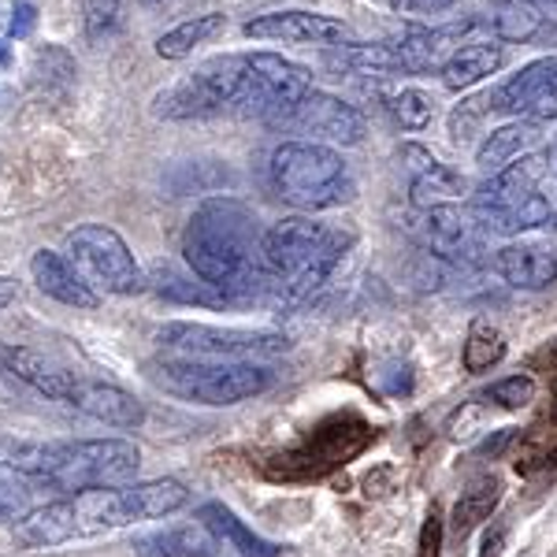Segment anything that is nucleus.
I'll use <instances>...</instances> for the list:
<instances>
[{"label": "nucleus", "instance_id": "14", "mask_svg": "<svg viewBox=\"0 0 557 557\" xmlns=\"http://www.w3.org/2000/svg\"><path fill=\"white\" fill-rule=\"evenodd\" d=\"M424 242L435 257L454 264H480L483 260V227L461 205H438L424 212Z\"/></svg>", "mask_w": 557, "mask_h": 557}, {"label": "nucleus", "instance_id": "44", "mask_svg": "<svg viewBox=\"0 0 557 557\" xmlns=\"http://www.w3.org/2000/svg\"><path fill=\"white\" fill-rule=\"evenodd\" d=\"M15 298H20V278L15 275H0V309H8Z\"/></svg>", "mask_w": 557, "mask_h": 557}, {"label": "nucleus", "instance_id": "29", "mask_svg": "<svg viewBox=\"0 0 557 557\" xmlns=\"http://www.w3.org/2000/svg\"><path fill=\"white\" fill-rule=\"evenodd\" d=\"M338 64L357 71V75H375V78H394V75H409L401 64L398 49L394 45H346L338 52Z\"/></svg>", "mask_w": 557, "mask_h": 557}, {"label": "nucleus", "instance_id": "5", "mask_svg": "<svg viewBox=\"0 0 557 557\" xmlns=\"http://www.w3.org/2000/svg\"><path fill=\"white\" fill-rule=\"evenodd\" d=\"M349 246H354L349 231L320 223L312 215H286L272 223L264 235V268L272 290L290 301L312 298L335 275Z\"/></svg>", "mask_w": 557, "mask_h": 557}, {"label": "nucleus", "instance_id": "26", "mask_svg": "<svg viewBox=\"0 0 557 557\" xmlns=\"http://www.w3.org/2000/svg\"><path fill=\"white\" fill-rule=\"evenodd\" d=\"M502 502V480L498 475H480V480H472L469 487L461 491V498H457L454 506V517H450V532L457 539L472 535L475 528L487 520L494 509H498Z\"/></svg>", "mask_w": 557, "mask_h": 557}, {"label": "nucleus", "instance_id": "23", "mask_svg": "<svg viewBox=\"0 0 557 557\" xmlns=\"http://www.w3.org/2000/svg\"><path fill=\"white\" fill-rule=\"evenodd\" d=\"M539 138H543L539 123L513 120V123H506V127L491 131L487 138L480 141V149H475V164H480L487 175H498L502 168H509L513 160L528 157V149L539 146Z\"/></svg>", "mask_w": 557, "mask_h": 557}, {"label": "nucleus", "instance_id": "19", "mask_svg": "<svg viewBox=\"0 0 557 557\" xmlns=\"http://www.w3.org/2000/svg\"><path fill=\"white\" fill-rule=\"evenodd\" d=\"M401 160L409 164L412 172V205L417 209H438V205H457V197H465L469 190V183H465V175H457L454 168H446L443 160H435L428 149L420 146H406L401 149Z\"/></svg>", "mask_w": 557, "mask_h": 557}, {"label": "nucleus", "instance_id": "2", "mask_svg": "<svg viewBox=\"0 0 557 557\" xmlns=\"http://www.w3.org/2000/svg\"><path fill=\"white\" fill-rule=\"evenodd\" d=\"M264 235L268 227L246 201L209 197L186 220L183 260L223 301H249L272 290L264 268Z\"/></svg>", "mask_w": 557, "mask_h": 557}, {"label": "nucleus", "instance_id": "1", "mask_svg": "<svg viewBox=\"0 0 557 557\" xmlns=\"http://www.w3.org/2000/svg\"><path fill=\"white\" fill-rule=\"evenodd\" d=\"M312 71L278 52H223L190 75L160 89L152 112L160 120H212V115H257L283 123V115L312 94Z\"/></svg>", "mask_w": 557, "mask_h": 557}, {"label": "nucleus", "instance_id": "31", "mask_svg": "<svg viewBox=\"0 0 557 557\" xmlns=\"http://www.w3.org/2000/svg\"><path fill=\"white\" fill-rule=\"evenodd\" d=\"M502 357H506V338H502V331L487 320H475L469 338H465V349H461L465 372H472V375L491 372Z\"/></svg>", "mask_w": 557, "mask_h": 557}, {"label": "nucleus", "instance_id": "34", "mask_svg": "<svg viewBox=\"0 0 557 557\" xmlns=\"http://www.w3.org/2000/svg\"><path fill=\"white\" fill-rule=\"evenodd\" d=\"M78 4H83L86 38L94 45L108 41L123 26V4H120V0H78Z\"/></svg>", "mask_w": 557, "mask_h": 557}, {"label": "nucleus", "instance_id": "12", "mask_svg": "<svg viewBox=\"0 0 557 557\" xmlns=\"http://www.w3.org/2000/svg\"><path fill=\"white\" fill-rule=\"evenodd\" d=\"M278 127L298 131L305 134L301 141H320V146H361L364 115L354 104H346L343 97L312 89L283 115Z\"/></svg>", "mask_w": 557, "mask_h": 557}, {"label": "nucleus", "instance_id": "13", "mask_svg": "<svg viewBox=\"0 0 557 557\" xmlns=\"http://www.w3.org/2000/svg\"><path fill=\"white\" fill-rule=\"evenodd\" d=\"M491 112L513 115L528 123L557 120V52L524 64L491 94Z\"/></svg>", "mask_w": 557, "mask_h": 557}, {"label": "nucleus", "instance_id": "47", "mask_svg": "<svg viewBox=\"0 0 557 557\" xmlns=\"http://www.w3.org/2000/svg\"><path fill=\"white\" fill-rule=\"evenodd\" d=\"M550 424H557V386H554V401H550Z\"/></svg>", "mask_w": 557, "mask_h": 557}, {"label": "nucleus", "instance_id": "43", "mask_svg": "<svg viewBox=\"0 0 557 557\" xmlns=\"http://www.w3.org/2000/svg\"><path fill=\"white\" fill-rule=\"evenodd\" d=\"M502 546H506V532H502V528H494V532L483 535L480 557H502Z\"/></svg>", "mask_w": 557, "mask_h": 557}, {"label": "nucleus", "instance_id": "27", "mask_svg": "<svg viewBox=\"0 0 557 557\" xmlns=\"http://www.w3.org/2000/svg\"><path fill=\"white\" fill-rule=\"evenodd\" d=\"M491 30L494 41H509V45H524L543 30L546 15L535 0H498V8L491 12Z\"/></svg>", "mask_w": 557, "mask_h": 557}, {"label": "nucleus", "instance_id": "25", "mask_svg": "<svg viewBox=\"0 0 557 557\" xmlns=\"http://www.w3.org/2000/svg\"><path fill=\"white\" fill-rule=\"evenodd\" d=\"M134 550H138V557H215L220 543L197 520V524H178V528H164V532L141 535L134 543Z\"/></svg>", "mask_w": 557, "mask_h": 557}, {"label": "nucleus", "instance_id": "46", "mask_svg": "<svg viewBox=\"0 0 557 557\" xmlns=\"http://www.w3.org/2000/svg\"><path fill=\"white\" fill-rule=\"evenodd\" d=\"M8 60H12V52H8V45H4V41H0V67H4V64H8Z\"/></svg>", "mask_w": 557, "mask_h": 557}, {"label": "nucleus", "instance_id": "28", "mask_svg": "<svg viewBox=\"0 0 557 557\" xmlns=\"http://www.w3.org/2000/svg\"><path fill=\"white\" fill-rule=\"evenodd\" d=\"M223 26H227V15L223 12L194 15V20L178 23L175 30H168L164 38L157 41V57L160 60H186L197 45H209L215 34H223Z\"/></svg>", "mask_w": 557, "mask_h": 557}, {"label": "nucleus", "instance_id": "35", "mask_svg": "<svg viewBox=\"0 0 557 557\" xmlns=\"http://www.w3.org/2000/svg\"><path fill=\"white\" fill-rule=\"evenodd\" d=\"M34 75L45 86H71L75 83V60L60 45H45V49L34 52Z\"/></svg>", "mask_w": 557, "mask_h": 557}, {"label": "nucleus", "instance_id": "45", "mask_svg": "<svg viewBox=\"0 0 557 557\" xmlns=\"http://www.w3.org/2000/svg\"><path fill=\"white\" fill-rule=\"evenodd\" d=\"M12 4L15 0H0V26H8V20H12Z\"/></svg>", "mask_w": 557, "mask_h": 557}, {"label": "nucleus", "instance_id": "4", "mask_svg": "<svg viewBox=\"0 0 557 557\" xmlns=\"http://www.w3.org/2000/svg\"><path fill=\"white\" fill-rule=\"evenodd\" d=\"M8 465L38 487L67 494L131 487L141 469V450L127 438H67V443H23Z\"/></svg>", "mask_w": 557, "mask_h": 557}, {"label": "nucleus", "instance_id": "49", "mask_svg": "<svg viewBox=\"0 0 557 557\" xmlns=\"http://www.w3.org/2000/svg\"><path fill=\"white\" fill-rule=\"evenodd\" d=\"M554 231H557V212H554Z\"/></svg>", "mask_w": 557, "mask_h": 557}, {"label": "nucleus", "instance_id": "8", "mask_svg": "<svg viewBox=\"0 0 557 557\" xmlns=\"http://www.w3.org/2000/svg\"><path fill=\"white\" fill-rule=\"evenodd\" d=\"M546 175L543 152H528L491 175L480 190L472 194L469 212L483 231L491 235H520V231L543 227L550 220V201L539 194V183Z\"/></svg>", "mask_w": 557, "mask_h": 557}, {"label": "nucleus", "instance_id": "21", "mask_svg": "<svg viewBox=\"0 0 557 557\" xmlns=\"http://www.w3.org/2000/svg\"><path fill=\"white\" fill-rule=\"evenodd\" d=\"M78 412H86V417L101 420L108 428H123V431H134L146 424V406H141L134 394L120 391V386L112 383H78L75 391V401H71Z\"/></svg>", "mask_w": 557, "mask_h": 557}, {"label": "nucleus", "instance_id": "6", "mask_svg": "<svg viewBox=\"0 0 557 557\" xmlns=\"http://www.w3.org/2000/svg\"><path fill=\"white\" fill-rule=\"evenodd\" d=\"M272 186L286 205L301 212H327L349 205L357 194L354 172L335 146L290 138L272 152Z\"/></svg>", "mask_w": 557, "mask_h": 557}, {"label": "nucleus", "instance_id": "41", "mask_svg": "<svg viewBox=\"0 0 557 557\" xmlns=\"http://www.w3.org/2000/svg\"><path fill=\"white\" fill-rule=\"evenodd\" d=\"M386 4L401 15H438V12H450L457 0H386Z\"/></svg>", "mask_w": 557, "mask_h": 557}, {"label": "nucleus", "instance_id": "17", "mask_svg": "<svg viewBox=\"0 0 557 557\" xmlns=\"http://www.w3.org/2000/svg\"><path fill=\"white\" fill-rule=\"evenodd\" d=\"M475 20L454 23V26H409L398 41H391L398 49L401 64L409 75H428V71H443L446 60L461 49L465 30H472Z\"/></svg>", "mask_w": 557, "mask_h": 557}, {"label": "nucleus", "instance_id": "36", "mask_svg": "<svg viewBox=\"0 0 557 557\" xmlns=\"http://www.w3.org/2000/svg\"><path fill=\"white\" fill-rule=\"evenodd\" d=\"M483 398L494 401V406H502V409H524L535 401V380L532 375H509V380L491 383Z\"/></svg>", "mask_w": 557, "mask_h": 557}, {"label": "nucleus", "instance_id": "32", "mask_svg": "<svg viewBox=\"0 0 557 557\" xmlns=\"http://www.w3.org/2000/svg\"><path fill=\"white\" fill-rule=\"evenodd\" d=\"M386 108H391L394 123L401 131H424L435 115V101L424 94V89H398V94L386 97Z\"/></svg>", "mask_w": 557, "mask_h": 557}, {"label": "nucleus", "instance_id": "50", "mask_svg": "<svg viewBox=\"0 0 557 557\" xmlns=\"http://www.w3.org/2000/svg\"><path fill=\"white\" fill-rule=\"evenodd\" d=\"M550 4H554V8H557V0H550Z\"/></svg>", "mask_w": 557, "mask_h": 557}, {"label": "nucleus", "instance_id": "30", "mask_svg": "<svg viewBox=\"0 0 557 557\" xmlns=\"http://www.w3.org/2000/svg\"><path fill=\"white\" fill-rule=\"evenodd\" d=\"M34 487L30 475L0 461V524H23L34 513Z\"/></svg>", "mask_w": 557, "mask_h": 557}, {"label": "nucleus", "instance_id": "20", "mask_svg": "<svg viewBox=\"0 0 557 557\" xmlns=\"http://www.w3.org/2000/svg\"><path fill=\"white\" fill-rule=\"evenodd\" d=\"M494 272L517 290H546L557 283V253L543 242H509L494 253Z\"/></svg>", "mask_w": 557, "mask_h": 557}, {"label": "nucleus", "instance_id": "37", "mask_svg": "<svg viewBox=\"0 0 557 557\" xmlns=\"http://www.w3.org/2000/svg\"><path fill=\"white\" fill-rule=\"evenodd\" d=\"M557 461V446L546 443V435H528L520 438V450H517V472L532 475L539 469H546V465Z\"/></svg>", "mask_w": 557, "mask_h": 557}, {"label": "nucleus", "instance_id": "10", "mask_svg": "<svg viewBox=\"0 0 557 557\" xmlns=\"http://www.w3.org/2000/svg\"><path fill=\"white\" fill-rule=\"evenodd\" d=\"M157 343L178 354L212 357V361H257V357H283L294 343L283 331H249V327H212V323L172 320L157 327Z\"/></svg>", "mask_w": 557, "mask_h": 557}, {"label": "nucleus", "instance_id": "15", "mask_svg": "<svg viewBox=\"0 0 557 557\" xmlns=\"http://www.w3.org/2000/svg\"><path fill=\"white\" fill-rule=\"evenodd\" d=\"M253 41H283V45H338L346 38V23L320 12H268L242 26Z\"/></svg>", "mask_w": 557, "mask_h": 557}, {"label": "nucleus", "instance_id": "11", "mask_svg": "<svg viewBox=\"0 0 557 557\" xmlns=\"http://www.w3.org/2000/svg\"><path fill=\"white\" fill-rule=\"evenodd\" d=\"M368 443H372V428L357 412H343V417H331L327 424H320L309 443L298 446L294 454L278 457L283 465L275 469V475H286V480H320V475L354 461L357 454H364Z\"/></svg>", "mask_w": 557, "mask_h": 557}, {"label": "nucleus", "instance_id": "40", "mask_svg": "<svg viewBox=\"0 0 557 557\" xmlns=\"http://www.w3.org/2000/svg\"><path fill=\"white\" fill-rule=\"evenodd\" d=\"M443 535H446L443 513H438V509L431 506L424 528H420V557H438V550H443Z\"/></svg>", "mask_w": 557, "mask_h": 557}, {"label": "nucleus", "instance_id": "7", "mask_svg": "<svg viewBox=\"0 0 557 557\" xmlns=\"http://www.w3.org/2000/svg\"><path fill=\"white\" fill-rule=\"evenodd\" d=\"M149 375L157 386L197 406H238L272 391L275 372L253 361H205V357H172L152 361Z\"/></svg>", "mask_w": 557, "mask_h": 557}, {"label": "nucleus", "instance_id": "33", "mask_svg": "<svg viewBox=\"0 0 557 557\" xmlns=\"http://www.w3.org/2000/svg\"><path fill=\"white\" fill-rule=\"evenodd\" d=\"M157 290L164 294V298L186 301V305H220L223 301L220 294H215L212 286H205L194 272L190 275H175L168 264L157 268Z\"/></svg>", "mask_w": 557, "mask_h": 557}, {"label": "nucleus", "instance_id": "18", "mask_svg": "<svg viewBox=\"0 0 557 557\" xmlns=\"http://www.w3.org/2000/svg\"><path fill=\"white\" fill-rule=\"evenodd\" d=\"M30 275L45 298H52L60 305H71V309H97V305H101V294H97L83 278V272H78L64 253H57V249H38V253L30 257Z\"/></svg>", "mask_w": 557, "mask_h": 557}, {"label": "nucleus", "instance_id": "3", "mask_svg": "<svg viewBox=\"0 0 557 557\" xmlns=\"http://www.w3.org/2000/svg\"><path fill=\"white\" fill-rule=\"evenodd\" d=\"M186 498L190 491L178 480H146L131 483V487L67 494V498L34 509L23 524H15V543L26 550H45V546H64L75 539H94L138 524V520L172 517L175 509L186 506Z\"/></svg>", "mask_w": 557, "mask_h": 557}, {"label": "nucleus", "instance_id": "38", "mask_svg": "<svg viewBox=\"0 0 557 557\" xmlns=\"http://www.w3.org/2000/svg\"><path fill=\"white\" fill-rule=\"evenodd\" d=\"M34 26H38V4L34 0H15L12 4V20H8L4 34L15 41H26L34 34Z\"/></svg>", "mask_w": 557, "mask_h": 557}, {"label": "nucleus", "instance_id": "22", "mask_svg": "<svg viewBox=\"0 0 557 557\" xmlns=\"http://www.w3.org/2000/svg\"><path fill=\"white\" fill-rule=\"evenodd\" d=\"M502 64H506L502 41H469L446 60V67L438 71V75H443L446 89H472V86H480L483 78L498 75Z\"/></svg>", "mask_w": 557, "mask_h": 557}, {"label": "nucleus", "instance_id": "42", "mask_svg": "<svg viewBox=\"0 0 557 557\" xmlns=\"http://www.w3.org/2000/svg\"><path fill=\"white\" fill-rule=\"evenodd\" d=\"M513 443H517V428H502L498 435L487 438V443L480 446V454H483V457H502Z\"/></svg>", "mask_w": 557, "mask_h": 557}, {"label": "nucleus", "instance_id": "24", "mask_svg": "<svg viewBox=\"0 0 557 557\" xmlns=\"http://www.w3.org/2000/svg\"><path fill=\"white\" fill-rule=\"evenodd\" d=\"M197 520L215 535V543L231 546V550L242 557H278V546L268 543V539H260L253 528L242 524L223 502H205V506L197 509Z\"/></svg>", "mask_w": 557, "mask_h": 557}, {"label": "nucleus", "instance_id": "39", "mask_svg": "<svg viewBox=\"0 0 557 557\" xmlns=\"http://www.w3.org/2000/svg\"><path fill=\"white\" fill-rule=\"evenodd\" d=\"M483 112H491V97H475V101H465L457 112L450 115V131H454V138L461 141V138H469V131H472V123L480 120Z\"/></svg>", "mask_w": 557, "mask_h": 557}, {"label": "nucleus", "instance_id": "48", "mask_svg": "<svg viewBox=\"0 0 557 557\" xmlns=\"http://www.w3.org/2000/svg\"><path fill=\"white\" fill-rule=\"evenodd\" d=\"M141 4H146V8H157V4H164V0H141Z\"/></svg>", "mask_w": 557, "mask_h": 557}, {"label": "nucleus", "instance_id": "16", "mask_svg": "<svg viewBox=\"0 0 557 557\" xmlns=\"http://www.w3.org/2000/svg\"><path fill=\"white\" fill-rule=\"evenodd\" d=\"M0 372H4L8 380L26 383L30 391H38L52 401H75V391H78V383H83L75 372L52 364L38 349L15 346V343H0Z\"/></svg>", "mask_w": 557, "mask_h": 557}, {"label": "nucleus", "instance_id": "9", "mask_svg": "<svg viewBox=\"0 0 557 557\" xmlns=\"http://www.w3.org/2000/svg\"><path fill=\"white\" fill-rule=\"evenodd\" d=\"M64 257L83 272V278L94 290L131 298V294H141L149 286L131 246L112 227H104V223H83V227L71 231L64 238Z\"/></svg>", "mask_w": 557, "mask_h": 557}]
</instances>
